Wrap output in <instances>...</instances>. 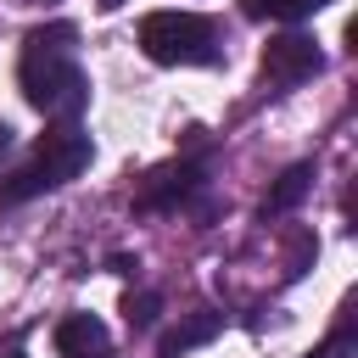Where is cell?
Instances as JSON below:
<instances>
[{"instance_id": "cell-11", "label": "cell", "mask_w": 358, "mask_h": 358, "mask_svg": "<svg viewBox=\"0 0 358 358\" xmlns=\"http://www.w3.org/2000/svg\"><path fill=\"white\" fill-rule=\"evenodd\" d=\"M308 358H347V330H336V336H330L319 352H308Z\"/></svg>"}, {"instance_id": "cell-9", "label": "cell", "mask_w": 358, "mask_h": 358, "mask_svg": "<svg viewBox=\"0 0 358 358\" xmlns=\"http://www.w3.org/2000/svg\"><path fill=\"white\" fill-rule=\"evenodd\" d=\"M330 0H241L246 17H274V22H296V17H313Z\"/></svg>"}, {"instance_id": "cell-4", "label": "cell", "mask_w": 358, "mask_h": 358, "mask_svg": "<svg viewBox=\"0 0 358 358\" xmlns=\"http://www.w3.org/2000/svg\"><path fill=\"white\" fill-rule=\"evenodd\" d=\"M319 67H324V56H319V45H313L308 34H280V39L263 45V78H268L274 90H291V84L313 78Z\"/></svg>"}, {"instance_id": "cell-2", "label": "cell", "mask_w": 358, "mask_h": 358, "mask_svg": "<svg viewBox=\"0 0 358 358\" xmlns=\"http://www.w3.org/2000/svg\"><path fill=\"white\" fill-rule=\"evenodd\" d=\"M90 157H95V145H90V134H84L78 123L50 129V134L34 145V157H28L17 173L0 179V207H17V201H28V196H39V190H56V185L78 179V173L90 168Z\"/></svg>"}, {"instance_id": "cell-3", "label": "cell", "mask_w": 358, "mask_h": 358, "mask_svg": "<svg viewBox=\"0 0 358 358\" xmlns=\"http://www.w3.org/2000/svg\"><path fill=\"white\" fill-rule=\"evenodd\" d=\"M140 50L162 67H213L224 56L218 22L201 11H151L140 22Z\"/></svg>"}, {"instance_id": "cell-5", "label": "cell", "mask_w": 358, "mask_h": 358, "mask_svg": "<svg viewBox=\"0 0 358 358\" xmlns=\"http://www.w3.org/2000/svg\"><path fill=\"white\" fill-rule=\"evenodd\" d=\"M196 185H201V162H168V168H157V173L140 185L134 207H140V213H168V207H179Z\"/></svg>"}, {"instance_id": "cell-10", "label": "cell", "mask_w": 358, "mask_h": 358, "mask_svg": "<svg viewBox=\"0 0 358 358\" xmlns=\"http://www.w3.org/2000/svg\"><path fill=\"white\" fill-rule=\"evenodd\" d=\"M157 308H162V296H157V291H140V296H129V302H123V313H129V324H134V330H145V324L157 319Z\"/></svg>"}, {"instance_id": "cell-7", "label": "cell", "mask_w": 358, "mask_h": 358, "mask_svg": "<svg viewBox=\"0 0 358 358\" xmlns=\"http://www.w3.org/2000/svg\"><path fill=\"white\" fill-rule=\"evenodd\" d=\"M218 330H224V313H213V308H196V313H185L173 330H162V341H157V358H185V352L207 347Z\"/></svg>"}, {"instance_id": "cell-13", "label": "cell", "mask_w": 358, "mask_h": 358, "mask_svg": "<svg viewBox=\"0 0 358 358\" xmlns=\"http://www.w3.org/2000/svg\"><path fill=\"white\" fill-rule=\"evenodd\" d=\"M101 6H106V11H112V6H123V0H101Z\"/></svg>"}, {"instance_id": "cell-1", "label": "cell", "mask_w": 358, "mask_h": 358, "mask_svg": "<svg viewBox=\"0 0 358 358\" xmlns=\"http://www.w3.org/2000/svg\"><path fill=\"white\" fill-rule=\"evenodd\" d=\"M17 90L28 106L50 112V117H78L90 101V78L78 67V28L73 22H45L22 39V62H17Z\"/></svg>"}, {"instance_id": "cell-12", "label": "cell", "mask_w": 358, "mask_h": 358, "mask_svg": "<svg viewBox=\"0 0 358 358\" xmlns=\"http://www.w3.org/2000/svg\"><path fill=\"white\" fill-rule=\"evenodd\" d=\"M6 145H11V129H6V123H0V151H6Z\"/></svg>"}, {"instance_id": "cell-6", "label": "cell", "mask_w": 358, "mask_h": 358, "mask_svg": "<svg viewBox=\"0 0 358 358\" xmlns=\"http://www.w3.org/2000/svg\"><path fill=\"white\" fill-rule=\"evenodd\" d=\"M56 358H112V330L95 313H67L56 324Z\"/></svg>"}, {"instance_id": "cell-8", "label": "cell", "mask_w": 358, "mask_h": 358, "mask_svg": "<svg viewBox=\"0 0 358 358\" xmlns=\"http://www.w3.org/2000/svg\"><path fill=\"white\" fill-rule=\"evenodd\" d=\"M313 190V162H291L280 179H274V190L263 196V218H280V213H291L302 196Z\"/></svg>"}]
</instances>
